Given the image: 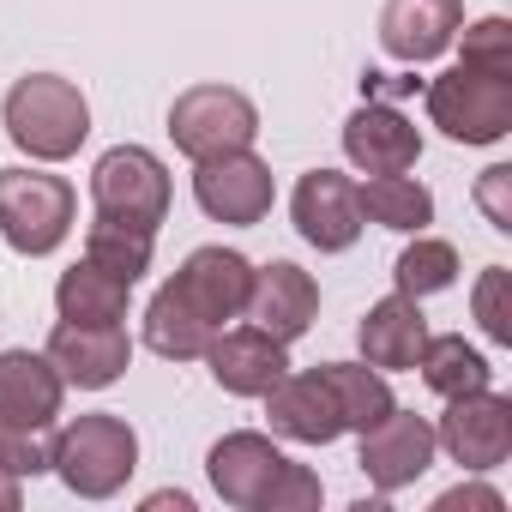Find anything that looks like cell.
Listing matches in <instances>:
<instances>
[{"instance_id": "cell-25", "label": "cell", "mask_w": 512, "mask_h": 512, "mask_svg": "<svg viewBox=\"0 0 512 512\" xmlns=\"http://www.w3.org/2000/svg\"><path fill=\"white\" fill-rule=\"evenodd\" d=\"M362 193V217H374V223H386V229H422L428 217H434V193L422 187V181H410V175H374L368 187H356Z\"/></svg>"}, {"instance_id": "cell-13", "label": "cell", "mask_w": 512, "mask_h": 512, "mask_svg": "<svg viewBox=\"0 0 512 512\" xmlns=\"http://www.w3.org/2000/svg\"><path fill=\"white\" fill-rule=\"evenodd\" d=\"M49 362H55V374L67 386L97 392V386H115L127 374L133 344H127L121 326H73V320H61L55 338H49Z\"/></svg>"}, {"instance_id": "cell-15", "label": "cell", "mask_w": 512, "mask_h": 512, "mask_svg": "<svg viewBox=\"0 0 512 512\" xmlns=\"http://www.w3.org/2000/svg\"><path fill=\"white\" fill-rule=\"evenodd\" d=\"M67 380L49 356L31 350H0V428H49L61 416Z\"/></svg>"}, {"instance_id": "cell-12", "label": "cell", "mask_w": 512, "mask_h": 512, "mask_svg": "<svg viewBox=\"0 0 512 512\" xmlns=\"http://www.w3.org/2000/svg\"><path fill=\"white\" fill-rule=\"evenodd\" d=\"M205 356H211V380H217L223 392H235V398H266V392L290 374L284 344H278L272 332H260V326L217 332Z\"/></svg>"}, {"instance_id": "cell-6", "label": "cell", "mask_w": 512, "mask_h": 512, "mask_svg": "<svg viewBox=\"0 0 512 512\" xmlns=\"http://www.w3.org/2000/svg\"><path fill=\"white\" fill-rule=\"evenodd\" d=\"M91 199H97V217H115V223H133V229L157 235V223L169 217V175L151 151L115 145L91 169Z\"/></svg>"}, {"instance_id": "cell-27", "label": "cell", "mask_w": 512, "mask_h": 512, "mask_svg": "<svg viewBox=\"0 0 512 512\" xmlns=\"http://www.w3.org/2000/svg\"><path fill=\"white\" fill-rule=\"evenodd\" d=\"M392 278H398V296H434V290H452V278H458V253L446 247V241H434V235H416L404 253H398V266H392Z\"/></svg>"}, {"instance_id": "cell-5", "label": "cell", "mask_w": 512, "mask_h": 512, "mask_svg": "<svg viewBox=\"0 0 512 512\" xmlns=\"http://www.w3.org/2000/svg\"><path fill=\"white\" fill-rule=\"evenodd\" d=\"M428 115L446 139L464 145H494L512 133V79L476 73V67H452L428 85Z\"/></svg>"}, {"instance_id": "cell-16", "label": "cell", "mask_w": 512, "mask_h": 512, "mask_svg": "<svg viewBox=\"0 0 512 512\" xmlns=\"http://www.w3.org/2000/svg\"><path fill=\"white\" fill-rule=\"evenodd\" d=\"M205 464H211V488H217L229 506H253V512H260L266 488L278 482V470H284L290 458H284L266 434H223Z\"/></svg>"}, {"instance_id": "cell-22", "label": "cell", "mask_w": 512, "mask_h": 512, "mask_svg": "<svg viewBox=\"0 0 512 512\" xmlns=\"http://www.w3.org/2000/svg\"><path fill=\"white\" fill-rule=\"evenodd\" d=\"M211 338H217V326L199 320L175 284H163V290L151 296V308H145V344H151L157 356H169V362H193V356L211 350Z\"/></svg>"}, {"instance_id": "cell-11", "label": "cell", "mask_w": 512, "mask_h": 512, "mask_svg": "<svg viewBox=\"0 0 512 512\" xmlns=\"http://www.w3.org/2000/svg\"><path fill=\"white\" fill-rule=\"evenodd\" d=\"M181 296H187V308L199 314V320H211L217 332H223V320H235V314H247V290H253V266L241 260V253H229V247H199L193 260L169 278Z\"/></svg>"}, {"instance_id": "cell-9", "label": "cell", "mask_w": 512, "mask_h": 512, "mask_svg": "<svg viewBox=\"0 0 512 512\" xmlns=\"http://www.w3.org/2000/svg\"><path fill=\"white\" fill-rule=\"evenodd\" d=\"M290 211H296L302 241H314L320 253H344V247L362 235V193H356V181L338 175V169H308V175L296 181Z\"/></svg>"}, {"instance_id": "cell-8", "label": "cell", "mask_w": 512, "mask_h": 512, "mask_svg": "<svg viewBox=\"0 0 512 512\" xmlns=\"http://www.w3.org/2000/svg\"><path fill=\"white\" fill-rule=\"evenodd\" d=\"M434 446H446L452 464H464V470H494V464H506V452H512V404L494 398L488 386L452 398V410H446L440 428H434Z\"/></svg>"}, {"instance_id": "cell-34", "label": "cell", "mask_w": 512, "mask_h": 512, "mask_svg": "<svg viewBox=\"0 0 512 512\" xmlns=\"http://www.w3.org/2000/svg\"><path fill=\"white\" fill-rule=\"evenodd\" d=\"M0 512H19V476L0 470Z\"/></svg>"}, {"instance_id": "cell-20", "label": "cell", "mask_w": 512, "mask_h": 512, "mask_svg": "<svg viewBox=\"0 0 512 512\" xmlns=\"http://www.w3.org/2000/svg\"><path fill=\"white\" fill-rule=\"evenodd\" d=\"M422 344H428V320H422L416 296H386L368 308V320H362L368 368H416Z\"/></svg>"}, {"instance_id": "cell-1", "label": "cell", "mask_w": 512, "mask_h": 512, "mask_svg": "<svg viewBox=\"0 0 512 512\" xmlns=\"http://www.w3.org/2000/svg\"><path fill=\"white\" fill-rule=\"evenodd\" d=\"M7 133L19 151L43 157V163H61L85 145L91 133V103L73 79H55V73H31L7 91Z\"/></svg>"}, {"instance_id": "cell-32", "label": "cell", "mask_w": 512, "mask_h": 512, "mask_svg": "<svg viewBox=\"0 0 512 512\" xmlns=\"http://www.w3.org/2000/svg\"><path fill=\"white\" fill-rule=\"evenodd\" d=\"M506 187H512V169H506V163H494V169L482 175V187H476V199H482V211L494 217V229H512V199H506Z\"/></svg>"}, {"instance_id": "cell-3", "label": "cell", "mask_w": 512, "mask_h": 512, "mask_svg": "<svg viewBox=\"0 0 512 512\" xmlns=\"http://www.w3.org/2000/svg\"><path fill=\"white\" fill-rule=\"evenodd\" d=\"M73 187L37 169H0V235L19 253H55L73 229Z\"/></svg>"}, {"instance_id": "cell-30", "label": "cell", "mask_w": 512, "mask_h": 512, "mask_svg": "<svg viewBox=\"0 0 512 512\" xmlns=\"http://www.w3.org/2000/svg\"><path fill=\"white\" fill-rule=\"evenodd\" d=\"M0 470L7 476L55 470V446H43V428H0Z\"/></svg>"}, {"instance_id": "cell-26", "label": "cell", "mask_w": 512, "mask_h": 512, "mask_svg": "<svg viewBox=\"0 0 512 512\" xmlns=\"http://www.w3.org/2000/svg\"><path fill=\"white\" fill-rule=\"evenodd\" d=\"M85 260L139 284L151 272V229H133V223H115V217H97L91 235H85Z\"/></svg>"}, {"instance_id": "cell-21", "label": "cell", "mask_w": 512, "mask_h": 512, "mask_svg": "<svg viewBox=\"0 0 512 512\" xmlns=\"http://www.w3.org/2000/svg\"><path fill=\"white\" fill-rule=\"evenodd\" d=\"M127 296H133V284L127 278H115V272H103V266H73L61 284H55V308H61V320H73V326H121L127 320Z\"/></svg>"}, {"instance_id": "cell-7", "label": "cell", "mask_w": 512, "mask_h": 512, "mask_svg": "<svg viewBox=\"0 0 512 512\" xmlns=\"http://www.w3.org/2000/svg\"><path fill=\"white\" fill-rule=\"evenodd\" d=\"M272 193H278V187H272V169L253 157V151L205 157L199 175H193V199H199V211L217 217V223H235V229L260 223V217L272 211Z\"/></svg>"}, {"instance_id": "cell-4", "label": "cell", "mask_w": 512, "mask_h": 512, "mask_svg": "<svg viewBox=\"0 0 512 512\" xmlns=\"http://www.w3.org/2000/svg\"><path fill=\"white\" fill-rule=\"evenodd\" d=\"M253 133H260V109H253L241 91H229V85H193L169 109V139L193 163L223 157V151H247Z\"/></svg>"}, {"instance_id": "cell-19", "label": "cell", "mask_w": 512, "mask_h": 512, "mask_svg": "<svg viewBox=\"0 0 512 512\" xmlns=\"http://www.w3.org/2000/svg\"><path fill=\"white\" fill-rule=\"evenodd\" d=\"M344 151H350V163L368 169V175H404V169L422 157V133H416L398 109L368 103V109H356L350 127H344Z\"/></svg>"}, {"instance_id": "cell-31", "label": "cell", "mask_w": 512, "mask_h": 512, "mask_svg": "<svg viewBox=\"0 0 512 512\" xmlns=\"http://www.w3.org/2000/svg\"><path fill=\"white\" fill-rule=\"evenodd\" d=\"M314 506H320V476L308 464H284L260 500V512H314Z\"/></svg>"}, {"instance_id": "cell-33", "label": "cell", "mask_w": 512, "mask_h": 512, "mask_svg": "<svg viewBox=\"0 0 512 512\" xmlns=\"http://www.w3.org/2000/svg\"><path fill=\"white\" fill-rule=\"evenodd\" d=\"M458 506L500 512V494H494V488H452V494H440V506H434V512H458Z\"/></svg>"}, {"instance_id": "cell-23", "label": "cell", "mask_w": 512, "mask_h": 512, "mask_svg": "<svg viewBox=\"0 0 512 512\" xmlns=\"http://www.w3.org/2000/svg\"><path fill=\"white\" fill-rule=\"evenodd\" d=\"M320 380L332 386V398H338V416H344V428H374L386 410H392V386L368 368V362H326L320 368Z\"/></svg>"}, {"instance_id": "cell-18", "label": "cell", "mask_w": 512, "mask_h": 512, "mask_svg": "<svg viewBox=\"0 0 512 512\" xmlns=\"http://www.w3.org/2000/svg\"><path fill=\"white\" fill-rule=\"evenodd\" d=\"M272 428L284 434V440H302V446H332L338 434H344V416H338V398H332V386L320 380V368L314 374H284L272 392Z\"/></svg>"}, {"instance_id": "cell-17", "label": "cell", "mask_w": 512, "mask_h": 512, "mask_svg": "<svg viewBox=\"0 0 512 512\" xmlns=\"http://www.w3.org/2000/svg\"><path fill=\"white\" fill-rule=\"evenodd\" d=\"M464 25V0H386L380 43L392 61H434Z\"/></svg>"}, {"instance_id": "cell-29", "label": "cell", "mask_w": 512, "mask_h": 512, "mask_svg": "<svg viewBox=\"0 0 512 512\" xmlns=\"http://www.w3.org/2000/svg\"><path fill=\"white\" fill-rule=\"evenodd\" d=\"M476 326L494 344H512V272L506 266H488L476 278Z\"/></svg>"}, {"instance_id": "cell-28", "label": "cell", "mask_w": 512, "mask_h": 512, "mask_svg": "<svg viewBox=\"0 0 512 512\" xmlns=\"http://www.w3.org/2000/svg\"><path fill=\"white\" fill-rule=\"evenodd\" d=\"M458 31H464V67L512 79V25L506 19H476V25H458Z\"/></svg>"}, {"instance_id": "cell-2", "label": "cell", "mask_w": 512, "mask_h": 512, "mask_svg": "<svg viewBox=\"0 0 512 512\" xmlns=\"http://www.w3.org/2000/svg\"><path fill=\"white\" fill-rule=\"evenodd\" d=\"M133 464H139V434L121 416H79L55 440V470L85 500H109L133 476Z\"/></svg>"}, {"instance_id": "cell-24", "label": "cell", "mask_w": 512, "mask_h": 512, "mask_svg": "<svg viewBox=\"0 0 512 512\" xmlns=\"http://www.w3.org/2000/svg\"><path fill=\"white\" fill-rule=\"evenodd\" d=\"M422 380L440 392V398H464V392H482L494 380V368L482 362V350H470L464 338H428L422 356H416Z\"/></svg>"}, {"instance_id": "cell-10", "label": "cell", "mask_w": 512, "mask_h": 512, "mask_svg": "<svg viewBox=\"0 0 512 512\" xmlns=\"http://www.w3.org/2000/svg\"><path fill=\"white\" fill-rule=\"evenodd\" d=\"M362 470H368V482L380 488V494H392V488H404V482H416L428 464H434V428L416 416V410H386L374 428H362V458H356Z\"/></svg>"}, {"instance_id": "cell-14", "label": "cell", "mask_w": 512, "mask_h": 512, "mask_svg": "<svg viewBox=\"0 0 512 512\" xmlns=\"http://www.w3.org/2000/svg\"><path fill=\"white\" fill-rule=\"evenodd\" d=\"M247 314L260 320V332H272L278 344L302 338L320 314V284L290 266V260H272L266 272H253V290H247Z\"/></svg>"}]
</instances>
